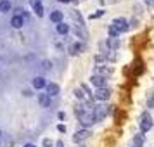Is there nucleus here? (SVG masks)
I'll list each match as a JSON object with an SVG mask.
<instances>
[{
	"label": "nucleus",
	"mask_w": 154,
	"mask_h": 147,
	"mask_svg": "<svg viewBox=\"0 0 154 147\" xmlns=\"http://www.w3.org/2000/svg\"><path fill=\"white\" fill-rule=\"evenodd\" d=\"M107 112H109V107H106V106H95V109H94V118H95V121L97 119H104L106 116H107Z\"/></svg>",
	"instance_id": "obj_1"
},
{
	"label": "nucleus",
	"mask_w": 154,
	"mask_h": 147,
	"mask_svg": "<svg viewBox=\"0 0 154 147\" xmlns=\"http://www.w3.org/2000/svg\"><path fill=\"white\" fill-rule=\"evenodd\" d=\"M94 97L99 99V100H107V99L111 97V90L109 88H95Z\"/></svg>",
	"instance_id": "obj_2"
},
{
	"label": "nucleus",
	"mask_w": 154,
	"mask_h": 147,
	"mask_svg": "<svg viewBox=\"0 0 154 147\" xmlns=\"http://www.w3.org/2000/svg\"><path fill=\"white\" fill-rule=\"evenodd\" d=\"M151 126H152V121L149 119V114H142V121H140V132L142 133H146L151 130Z\"/></svg>",
	"instance_id": "obj_3"
},
{
	"label": "nucleus",
	"mask_w": 154,
	"mask_h": 147,
	"mask_svg": "<svg viewBox=\"0 0 154 147\" xmlns=\"http://www.w3.org/2000/svg\"><path fill=\"white\" fill-rule=\"evenodd\" d=\"M112 24L118 28L119 33H123V31H126V29H128V23H126V19H123V17H116V19L112 21Z\"/></svg>",
	"instance_id": "obj_4"
},
{
	"label": "nucleus",
	"mask_w": 154,
	"mask_h": 147,
	"mask_svg": "<svg viewBox=\"0 0 154 147\" xmlns=\"http://www.w3.org/2000/svg\"><path fill=\"white\" fill-rule=\"evenodd\" d=\"M92 83L95 85V87H97V88H107V87H106V78L104 76H99V75H94V76H92Z\"/></svg>",
	"instance_id": "obj_5"
},
{
	"label": "nucleus",
	"mask_w": 154,
	"mask_h": 147,
	"mask_svg": "<svg viewBox=\"0 0 154 147\" xmlns=\"http://www.w3.org/2000/svg\"><path fill=\"white\" fill-rule=\"evenodd\" d=\"M87 137H90V132H88V130L76 132V133H75V137H73V142H75V144H80V142H82V140H85Z\"/></svg>",
	"instance_id": "obj_6"
},
{
	"label": "nucleus",
	"mask_w": 154,
	"mask_h": 147,
	"mask_svg": "<svg viewBox=\"0 0 154 147\" xmlns=\"http://www.w3.org/2000/svg\"><path fill=\"white\" fill-rule=\"evenodd\" d=\"M38 102H40V106H43V107H50V95L49 93H40V95H38Z\"/></svg>",
	"instance_id": "obj_7"
},
{
	"label": "nucleus",
	"mask_w": 154,
	"mask_h": 147,
	"mask_svg": "<svg viewBox=\"0 0 154 147\" xmlns=\"http://www.w3.org/2000/svg\"><path fill=\"white\" fill-rule=\"evenodd\" d=\"M33 87H35V88H38V90H40V88H45V87H47V81H45V78L36 76L35 80H33Z\"/></svg>",
	"instance_id": "obj_8"
},
{
	"label": "nucleus",
	"mask_w": 154,
	"mask_h": 147,
	"mask_svg": "<svg viewBox=\"0 0 154 147\" xmlns=\"http://www.w3.org/2000/svg\"><path fill=\"white\" fill-rule=\"evenodd\" d=\"M45 88H47V93H49L50 97L59 93V85H56V83H47V87H45Z\"/></svg>",
	"instance_id": "obj_9"
},
{
	"label": "nucleus",
	"mask_w": 154,
	"mask_h": 147,
	"mask_svg": "<svg viewBox=\"0 0 154 147\" xmlns=\"http://www.w3.org/2000/svg\"><path fill=\"white\" fill-rule=\"evenodd\" d=\"M50 21L52 23H63V12L61 11H52V14H50Z\"/></svg>",
	"instance_id": "obj_10"
},
{
	"label": "nucleus",
	"mask_w": 154,
	"mask_h": 147,
	"mask_svg": "<svg viewBox=\"0 0 154 147\" xmlns=\"http://www.w3.org/2000/svg\"><path fill=\"white\" fill-rule=\"evenodd\" d=\"M80 121H82L85 126H88V125H92V123H95V118H94V114H83V116L80 118Z\"/></svg>",
	"instance_id": "obj_11"
},
{
	"label": "nucleus",
	"mask_w": 154,
	"mask_h": 147,
	"mask_svg": "<svg viewBox=\"0 0 154 147\" xmlns=\"http://www.w3.org/2000/svg\"><path fill=\"white\" fill-rule=\"evenodd\" d=\"M11 24H12L14 28H21L23 24H24V19H23L21 16H14V17L11 19Z\"/></svg>",
	"instance_id": "obj_12"
},
{
	"label": "nucleus",
	"mask_w": 154,
	"mask_h": 147,
	"mask_svg": "<svg viewBox=\"0 0 154 147\" xmlns=\"http://www.w3.org/2000/svg\"><path fill=\"white\" fill-rule=\"evenodd\" d=\"M56 29H57V33H61V35H66V33L69 31V26H68V24H64V23H59Z\"/></svg>",
	"instance_id": "obj_13"
},
{
	"label": "nucleus",
	"mask_w": 154,
	"mask_h": 147,
	"mask_svg": "<svg viewBox=\"0 0 154 147\" xmlns=\"http://www.w3.org/2000/svg\"><path fill=\"white\" fill-rule=\"evenodd\" d=\"M11 7H12V5H11V2H7V0H2V2H0V12H9Z\"/></svg>",
	"instance_id": "obj_14"
},
{
	"label": "nucleus",
	"mask_w": 154,
	"mask_h": 147,
	"mask_svg": "<svg viewBox=\"0 0 154 147\" xmlns=\"http://www.w3.org/2000/svg\"><path fill=\"white\" fill-rule=\"evenodd\" d=\"M109 35H111V38H116V36L119 35L118 28H116V26H114V24H109Z\"/></svg>",
	"instance_id": "obj_15"
},
{
	"label": "nucleus",
	"mask_w": 154,
	"mask_h": 147,
	"mask_svg": "<svg viewBox=\"0 0 154 147\" xmlns=\"http://www.w3.org/2000/svg\"><path fill=\"white\" fill-rule=\"evenodd\" d=\"M33 11H35L36 16H40V17L43 16V5H42V4H36V5H33Z\"/></svg>",
	"instance_id": "obj_16"
},
{
	"label": "nucleus",
	"mask_w": 154,
	"mask_h": 147,
	"mask_svg": "<svg viewBox=\"0 0 154 147\" xmlns=\"http://www.w3.org/2000/svg\"><path fill=\"white\" fill-rule=\"evenodd\" d=\"M133 144H135L137 147H142V144H144V137H142V135H137V137L133 139Z\"/></svg>",
	"instance_id": "obj_17"
},
{
	"label": "nucleus",
	"mask_w": 154,
	"mask_h": 147,
	"mask_svg": "<svg viewBox=\"0 0 154 147\" xmlns=\"http://www.w3.org/2000/svg\"><path fill=\"white\" fill-rule=\"evenodd\" d=\"M71 14H73V17H75V19H78V23H80V24H83V21H82V16L78 14L76 11H73V12H71Z\"/></svg>",
	"instance_id": "obj_18"
},
{
	"label": "nucleus",
	"mask_w": 154,
	"mask_h": 147,
	"mask_svg": "<svg viewBox=\"0 0 154 147\" xmlns=\"http://www.w3.org/2000/svg\"><path fill=\"white\" fill-rule=\"evenodd\" d=\"M76 33H78V36H82V35L87 36V31H85V29L82 28V26H78V28H76Z\"/></svg>",
	"instance_id": "obj_19"
},
{
	"label": "nucleus",
	"mask_w": 154,
	"mask_h": 147,
	"mask_svg": "<svg viewBox=\"0 0 154 147\" xmlns=\"http://www.w3.org/2000/svg\"><path fill=\"white\" fill-rule=\"evenodd\" d=\"M80 50H82V45H80V43H75V45H73V54H78Z\"/></svg>",
	"instance_id": "obj_20"
},
{
	"label": "nucleus",
	"mask_w": 154,
	"mask_h": 147,
	"mask_svg": "<svg viewBox=\"0 0 154 147\" xmlns=\"http://www.w3.org/2000/svg\"><path fill=\"white\" fill-rule=\"evenodd\" d=\"M107 43H109L111 47H114V49H116V47L119 45V42H116V40H112V38H109V40H107Z\"/></svg>",
	"instance_id": "obj_21"
},
{
	"label": "nucleus",
	"mask_w": 154,
	"mask_h": 147,
	"mask_svg": "<svg viewBox=\"0 0 154 147\" xmlns=\"http://www.w3.org/2000/svg\"><path fill=\"white\" fill-rule=\"evenodd\" d=\"M75 95H76V99H83V92L80 90V88H76L75 90Z\"/></svg>",
	"instance_id": "obj_22"
},
{
	"label": "nucleus",
	"mask_w": 154,
	"mask_h": 147,
	"mask_svg": "<svg viewBox=\"0 0 154 147\" xmlns=\"http://www.w3.org/2000/svg\"><path fill=\"white\" fill-rule=\"evenodd\" d=\"M57 130H59L61 133H66V126H64V125H59V126H57Z\"/></svg>",
	"instance_id": "obj_23"
},
{
	"label": "nucleus",
	"mask_w": 154,
	"mask_h": 147,
	"mask_svg": "<svg viewBox=\"0 0 154 147\" xmlns=\"http://www.w3.org/2000/svg\"><path fill=\"white\" fill-rule=\"evenodd\" d=\"M43 68H45V69H50V63L49 61H43Z\"/></svg>",
	"instance_id": "obj_24"
},
{
	"label": "nucleus",
	"mask_w": 154,
	"mask_h": 147,
	"mask_svg": "<svg viewBox=\"0 0 154 147\" xmlns=\"http://www.w3.org/2000/svg\"><path fill=\"white\" fill-rule=\"evenodd\" d=\"M31 5H36V4H42V0H29Z\"/></svg>",
	"instance_id": "obj_25"
},
{
	"label": "nucleus",
	"mask_w": 154,
	"mask_h": 147,
	"mask_svg": "<svg viewBox=\"0 0 154 147\" xmlns=\"http://www.w3.org/2000/svg\"><path fill=\"white\" fill-rule=\"evenodd\" d=\"M43 145H45V147H50V145H52V142H50V140H45V142H43Z\"/></svg>",
	"instance_id": "obj_26"
},
{
	"label": "nucleus",
	"mask_w": 154,
	"mask_h": 147,
	"mask_svg": "<svg viewBox=\"0 0 154 147\" xmlns=\"http://www.w3.org/2000/svg\"><path fill=\"white\" fill-rule=\"evenodd\" d=\"M57 147H64V144H63V142H61V140L57 142Z\"/></svg>",
	"instance_id": "obj_27"
},
{
	"label": "nucleus",
	"mask_w": 154,
	"mask_h": 147,
	"mask_svg": "<svg viewBox=\"0 0 154 147\" xmlns=\"http://www.w3.org/2000/svg\"><path fill=\"white\" fill-rule=\"evenodd\" d=\"M23 147H35V145H33V144H24Z\"/></svg>",
	"instance_id": "obj_28"
},
{
	"label": "nucleus",
	"mask_w": 154,
	"mask_h": 147,
	"mask_svg": "<svg viewBox=\"0 0 154 147\" xmlns=\"http://www.w3.org/2000/svg\"><path fill=\"white\" fill-rule=\"evenodd\" d=\"M59 2H63V4H68V2H69V0H59Z\"/></svg>",
	"instance_id": "obj_29"
},
{
	"label": "nucleus",
	"mask_w": 154,
	"mask_h": 147,
	"mask_svg": "<svg viewBox=\"0 0 154 147\" xmlns=\"http://www.w3.org/2000/svg\"><path fill=\"white\" fill-rule=\"evenodd\" d=\"M82 147H83V145H82Z\"/></svg>",
	"instance_id": "obj_30"
}]
</instances>
